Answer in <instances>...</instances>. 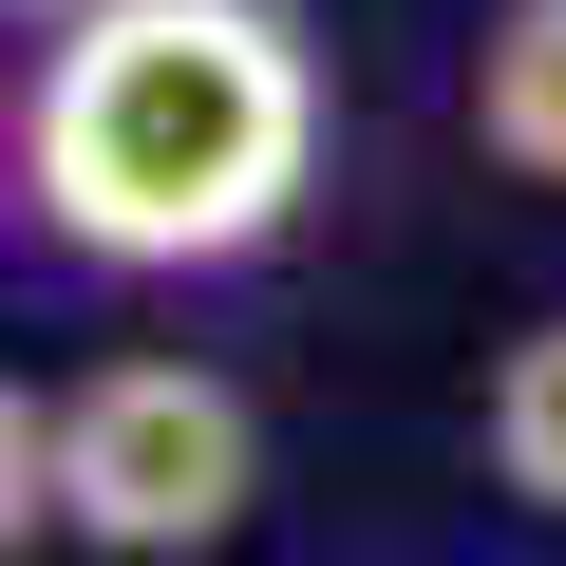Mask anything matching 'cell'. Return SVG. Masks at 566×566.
Listing matches in <instances>:
<instances>
[{"label":"cell","instance_id":"5","mask_svg":"<svg viewBox=\"0 0 566 566\" xmlns=\"http://www.w3.org/2000/svg\"><path fill=\"white\" fill-rule=\"evenodd\" d=\"M39 528H57V416L0 378V547H39Z\"/></svg>","mask_w":566,"mask_h":566},{"label":"cell","instance_id":"6","mask_svg":"<svg viewBox=\"0 0 566 566\" xmlns=\"http://www.w3.org/2000/svg\"><path fill=\"white\" fill-rule=\"evenodd\" d=\"M0 20H39V39H76V20H95V0H0Z\"/></svg>","mask_w":566,"mask_h":566},{"label":"cell","instance_id":"4","mask_svg":"<svg viewBox=\"0 0 566 566\" xmlns=\"http://www.w3.org/2000/svg\"><path fill=\"white\" fill-rule=\"evenodd\" d=\"M472 434H491V491L566 528V303H547V322L491 359V416H472Z\"/></svg>","mask_w":566,"mask_h":566},{"label":"cell","instance_id":"7","mask_svg":"<svg viewBox=\"0 0 566 566\" xmlns=\"http://www.w3.org/2000/svg\"><path fill=\"white\" fill-rule=\"evenodd\" d=\"M0 189H20V151H0Z\"/></svg>","mask_w":566,"mask_h":566},{"label":"cell","instance_id":"1","mask_svg":"<svg viewBox=\"0 0 566 566\" xmlns=\"http://www.w3.org/2000/svg\"><path fill=\"white\" fill-rule=\"evenodd\" d=\"M303 170H322V57L283 0H95L76 39H39L20 189L114 283H189V264L283 245Z\"/></svg>","mask_w":566,"mask_h":566},{"label":"cell","instance_id":"3","mask_svg":"<svg viewBox=\"0 0 566 566\" xmlns=\"http://www.w3.org/2000/svg\"><path fill=\"white\" fill-rule=\"evenodd\" d=\"M472 133H491V170L566 189V0H510L472 39Z\"/></svg>","mask_w":566,"mask_h":566},{"label":"cell","instance_id":"2","mask_svg":"<svg viewBox=\"0 0 566 566\" xmlns=\"http://www.w3.org/2000/svg\"><path fill=\"white\" fill-rule=\"evenodd\" d=\"M245 491H264L245 378H208V359H95V378L57 397V528H76V547L189 566V547L245 528Z\"/></svg>","mask_w":566,"mask_h":566}]
</instances>
